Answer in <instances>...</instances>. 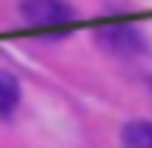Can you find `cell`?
Segmentation results:
<instances>
[{
  "mask_svg": "<svg viewBox=\"0 0 152 148\" xmlns=\"http://www.w3.org/2000/svg\"><path fill=\"white\" fill-rule=\"evenodd\" d=\"M20 101V84H17L14 74L0 71V115H10Z\"/></svg>",
  "mask_w": 152,
  "mask_h": 148,
  "instance_id": "4",
  "label": "cell"
},
{
  "mask_svg": "<svg viewBox=\"0 0 152 148\" xmlns=\"http://www.w3.org/2000/svg\"><path fill=\"white\" fill-rule=\"evenodd\" d=\"M122 148H152V121L139 118L122 128Z\"/></svg>",
  "mask_w": 152,
  "mask_h": 148,
  "instance_id": "3",
  "label": "cell"
},
{
  "mask_svg": "<svg viewBox=\"0 0 152 148\" xmlns=\"http://www.w3.org/2000/svg\"><path fill=\"white\" fill-rule=\"evenodd\" d=\"M98 44L108 51V54L129 57V54H142V51H145V37H142L135 27L115 24V27H102L98 30Z\"/></svg>",
  "mask_w": 152,
  "mask_h": 148,
  "instance_id": "2",
  "label": "cell"
},
{
  "mask_svg": "<svg viewBox=\"0 0 152 148\" xmlns=\"http://www.w3.org/2000/svg\"><path fill=\"white\" fill-rule=\"evenodd\" d=\"M20 17L31 27H61L75 17V10L68 0H20Z\"/></svg>",
  "mask_w": 152,
  "mask_h": 148,
  "instance_id": "1",
  "label": "cell"
}]
</instances>
